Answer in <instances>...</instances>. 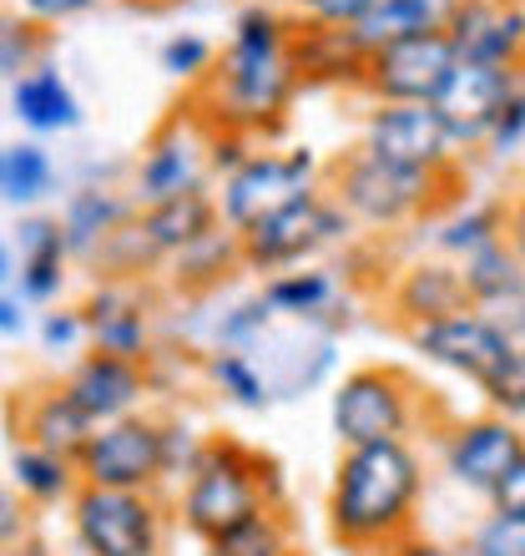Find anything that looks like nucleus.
Listing matches in <instances>:
<instances>
[{"label": "nucleus", "instance_id": "nucleus-1", "mask_svg": "<svg viewBox=\"0 0 525 556\" xmlns=\"http://www.w3.org/2000/svg\"><path fill=\"white\" fill-rule=\"evenodd\" d=\"M293 21L273 5H248L233 21V41L213 66V87L203 102L213 106V127L228 132H273L289 102L298 97V72L289 61Z\"/></svg>", "mask_w": 525, "mask_h": 556}, {"label": "nucleus", "instance_id": "nucleus-2", "mask_svg": "<svg viewBox=\"0 0 525 556\" xmlns=\"http://www.w3.org/2000/svg\"><path fill=\"white\" fill-rule=\"evenodd\" d=\"M424 491V466L409 440L354 445L338 455L329 485V527L354 552H389L409 536Z\"/></svg>", "mask_w": 525, "mask_h": 556}, {"label": "nucleus", "instance_id": "nucleus-3", "mask_svg": "<svg viewBox=\"0 0 525 556\" xmlns=\"http://www.w3.org/2000/svg\"><path fill=\"white\" fill-rule=\"evenodd\" d=\"M278 501H283V481H278L273 460H262L243 440L218 435L203 445L188 485H182V527L213 542L222 531H233L238 521L258 516L262 506L278 511Z\"/></svg>", "mask_w": 525, "mask_h": 556}, {"label": "nucleus", "instance_id": "nucleus-4", "mask_svg": "<svg viewBox=\"0 0 525 556\" xmlns=\"http://www.w3.org/2000/svg\"><path fill=\"white\" fill-rule=\"evenodd\" d=\"M450 173H414V167H394L380 162L374 152L354 147L349 157H338L329 167V198H334L349 223H369V228H405L420 213L435 207V192Z\"/></svg>", "mask_w": 525, "mask_h": 556}, {"label": "nucleus", "instance_id": "nucleus-5", "mask_svg": "<svg viewBox=\"0 0 525 556\" xmlns=\"http://www.w3.org/2000/svg\"><path fill=\"white\" fill-rule=\"evenodd\" d=\"M349 213L329 198L323 188H313L298 203L278 207L268 218H258L253 228L238 233V253H243V268L253 274H289V268H304L313 253L334 249L349 238Z\"/></svg>", "mask_w": 525, "mask_h": 556}, {"label": "nucleus", "instance_id": "nucleus-6", "mask_svg": "<svg viewBox=\"0 0 525 556\" xmlns=\"http://www.w3.org/2000/svg\"><path fill=\"white\" fill-rule=\"evenodd\" d=\"M414 410H420V395L409 384L405 369L394 365H364L349 369L334 390V435L344 451L354 445H380V440H405L409 425H414Z\"/></svg>", "mask_w": 525, "mask_h": 556}, {"label": "nucleus", "instance_id": "nucleus-7", "mask_svg": "<svg viewBox=\"0 0 525 556\" xmlns=\"http://www.w3.org/2000/svg\"><path fill=\"white\" fill-rule=\"evenodd\" d=\"M319 188V157L313 147H293V152H253L233 177H222L218 192V218L222 228H253L258 218L278 213V207L298 203Z\"/></svg>", "mask_w": 525, "mask_h": 556}, {"label": "nucleus", "instance_id": "nucleus-8", "mask_svg": "<svg viewBox=\"0 0 525 556\" xmlns=\"http://www.w3.org/2000/svg\"><path fill=\"white\" fill-rule=\"evenodd\" d=\"M72 521L87 556H157L162 546V506L152 491L76 485Z\"/></svg>", "mask_w": 525, "mask_h": 556}, {"label": "nucleus", "instance_id": "nucleus-9", "mask_svg": "<svg viewBox=\"0 0 525 556\" xmlns=\"http://www.w3.org/2000/svg\"><path fill=\"white\" fill-rule=\"evenodd\" d=\"M81 485H106V491H152L167 476V451H162V420L152 415H121L91 430L87 451L76 455Z\"/></svg>", "mask_w": 525, "mask_h": 556}, {"label": "nucleus", "instance_id": "nucleus-10", "mask_svg": "<svg viewBox=\"0 0 525 556\" xmlns=\"http://www.w3.org/2000/svg\"><path fill=\"white\" fill-rule=\"evenodd\" d=\"M409 344L424 359H435L439 369H450V375H460L470 384H485L515 350V339L500 324L485 319L481 308H460V314H445V319L409 324Z\"/></svg>", "mask_w": 525, "mask_h": 556}, {"label": "nucleus", "instance_id": "nucleus-11", "mask_svg": "<svg viewBox=\"0 0 525 556\" xmlns=\"http://www.w3.org/2000/svg\"><path fill=\"white\" fill-rule=\"evenodd\" d=\"M454 46L445 30H424L409 41H394L374 51L364 66V91L374 102H405V106H430L445 87V76L454 72Z\"/></svg>", "mask_w": 525, "mask_h": 556}, {"label": "nucleus", "instance_id": "nucleus-12", "mask_svg": "<svg viewBox=\"0 0 525 556\" xmlns=\"http://www.w3.org/2000/svg\"><path fill=\"white\" fill-rule=\"evenodd\" d=\"M521 76L511 66H481V61H454V72L445 76V87L430 106H435L439 127L450 137V147H485L490 122L500 117V106L521 91Z\"/></svg>", "mask_w": 525, "mask_h": 556}, {"label": "nucleus", "instance_id": "nucleus-13", "mask_svg": "<svg viewBox=\"0 0 525 556\" xmlns=\"http://www.w3.org/2000/svg\"><path fill=\"white\" fill-rule=\"evenodd\" d=\"M364 152L394 167H414V173H450L454 147L439 127L435 106H405V102H374L364 117Z\"/></svg>", "mask_w": 525, "mask_h": 556}, {"label": "nucleus", "instance_id": "nucleus-14", "mask_svg": "<svg viewBox=\"0 0 525 556\" xmlns=\"http://www.w3.org/2000/svg\"><path fill=\"white\" fill-rule=\"evenodd\" d=\"M454 56L481 61V66H511L525 72V5H500V0H454L445 15Z\"/></svg>", "mask_w": 525, "mask_h": 556}, {"label": "nucleus", "instance_id": "nucleus-15", "mask_svg": "<svg viewBox=\"0 0 525 556\" xmlns=\"http://www.w3.org/2000/svg\"><path fill=\"white\" fill-rule=\"evenodd\" d=\"M525 455V435L521 425L505 415H481V420H460L445 440V470L470 491H496L511 466Z\"/></svg>", "mask_w": 525, "mask_h": 556}, {"label": "nucleus", "instance_id": "nucleus-16", "mask_svg": "<svg viewBox=\"0 0 525 556\" xmlns=\"http://www.w3.org/2000/svg\"><path fill=\"white\" fill-rule=\"evenodd\" d=\"M203 173H207V127L197 132V117H182L142 152V167H137V198H142L146 207L167 203V198H177V192L203 188Z\"/></svg>", "mask_w": 525, "mask_h": 556}, {"label": "nucleus", "instance_id": "nucleus-17", "mask_svg": "<svg viewBox=\"0 0 525 556\" xmlns=\"http://www.w3.org/2000/svg\"><path fill=\"white\" fill-rule=\"evenodd\" d=\"M289 61H293V72H298V87H364L369 51L344 26L293 21Z\"/></svg>", "mask_w": 525, "mask_h": 556}, {"label": "nucleus", "instance_id": "nucleus-18", "mask_svg": "<svg viewBox=\"0 0 525 556\" xmlns=\"http://www.w3.org/2000/svg\"><path fill=\"white\" fill-rule=\"evenodd\" d=\"M66 395L91 415V425L137 415V405H142V395H146V365L121 359V354L91 350L87 359L66 375Z\"/></svg>", "mask_w": 525, "mask_h": 556}, {"label": "nucleus", "instance_id": "nucleus-19", "mask_svg": "<svg viewBox=\"0 0 525 556\" xmlns=\"http://www.w3.org/2000/svg\"><path fill=\"white\" fill-rule=\"evenodd\" d=\"M81 319H87V334L102 354H121V359L146 365L152 314H146V299L131 289V283H102V289L81 304Z\"/></svg>", "mask_w": 525, "mask_h": 556}, {"label": "nucleus", "instance_id": "nucleus-20", "mask_svg": "<svg viewBox=\"0 0 525 556\" xmlns=\"http://www.w3.org/2000/svg\"><path fill=\"white\" fill-rule=\"evenodd\" d=\"M389 304L405 324H430V319H445V314H460V308H475L470 304V289H465V274H460V264H450V258L409 264L405 274H399V283H394Z\"/></svg>", "mask_w": 525, "mask_h": 556}, {"label": "nucleus", "instance_id": "nucleus-21", "mask_svg": "<svg viewBox=\"0 0 525 556\" xmlns=\"http://www.w3.org/2000/svg\"><path fill=\"white\" fill-rule=\"evenodd\" d=\"M21 430H26V445H36V451L76 460V455L87 451V440L97 425L66 395V384H46V390L26 395V405H21Z\"/></svg>", "mask_w": 525, "mask_h": 556}, {"label": "nucleus", "instance_id": "nucleus-22", "mask_svg": "<svg viewBox=\"0 0 525 556\" xmlns=\"http://www.w3.org/2000/svg\"><path fill=\"white\" fill-rule=\"evenodd\" d=\"M137 223H142V233L152 238V249H157L162 258H177V253L192 249L197 238H207L213 228H222L218 198H213L207 188L177 192V198H167V203L142 207V213H137Z\"/></svg>", "mask_w": 525, "mask_h": 556}, {"label": "nucleus", "instance_id": "nucleus-23", "mask_svg": "<svg viewBox=\"0 0 525 556\" xmlns=\"http://www.w3.org/2000/svg\"><path fill=\"white\" fill-rule=\"evenodd\" d=\"M15 117L26 122L30 132H66L81 122V106H76V91L61 81V72L51 66H30L26 76H15L11 91Z\"/></svg>", "mask_w": 525, "mask_h": 556}, {"label": "nucleus", "instance_id": "nucleus-24", "mask_svg": "<svg viewBox=\"0 0 525 556\" xmlns=\"http://www.w3.org/2000/svg\"><path fill=\"white\" fill-rule=\"evenodd\" d=\"M445 15H450V0H374L364 21L354 26V36L374 56V51H384L394 41H409V36H424V30H445Z\"/></svg>", "mask_w": 525, "mask_h": 556}, {"label": "nucleus", "instance_id": "nucleus-25", "mask_svg": "<svg viewBox=\"0 0 525 556\" xmlns=\"http://www.w3.org/2000/svg\"><path fill=\"white\" fill-rule=\"evenodd\" d=\"M61 278H66V238L61 223L36 218L21 228V293L26 299H56Z\"/></svg>", "mask_w": 525, "mask_h": 556}, {"label": "nucleus", "instance_id": "nucleus-26", "mask_svg": "<svg viewBox=\"0 0 525 556\" xmlns=\"http://www.w3.org/2000/svg\"><path fill=\"white\" fill-rule=\"evenodd\" d=\"M131 218V207L121 203V198H112V192L102 188H81L72 192V203H66V213H61V238H66V253H97L102 249V238L112 233V228H121V223Z\"/></svg>", "mask_w": 525, "mask_h": 556}, {"label": "nucleus", "instance_id": "nucleus-27", "mask_svg": "<svg viewBox=\"0 0 525 556\" xmlns=\"http://www.w3.org/2000/svg\"><path fill=\"white\" fill-rule=\"evenodd\" d=\"M262 299L273 304V314H289V319L308 324L329 314V304L338 299V278L329 268H289V274H273L262 283Z\"/></svg>", "mask_w": 525, "mask_h": 556}, {"label": "nucleus", "instance_id": "nucleus-28", "mask_svg": "<svg viewBox=\"0 0 525 556\" xmlns=\"http://www.w3.org/2000/svg\"><path fill=\"white\" fill-rule=\"evenodd\" d=\"M500 238H505V207L500 203H470L435 228V249L445 253L450 264H465V258H475V253L490 249V243H500Z\"/></svg>", "mask_w": 525, "mask_h": 556}, {"label": "nucleus", "instance_id": "nucleus-29", "mask_svg": "<svg viewBox=\"0 0 525 556\" xmlns=\"http://www.w3.org/2000/svg\"><path fill=\"white\" fill-rule=\"evenodd\" d=\"M460 274H465V289H470V304L475 308L500 304V299H511V293H525V268L505 238L490 243V249H481L475 258H465Z\"/></svg>", "mask_w": 525, "mask_h": 556}, {"label": "nucleus", "instance_id": "nucleus-30", "mask_svg": "<svg viewBox=\"0 0 525 556\" xmlns=\"http://www.w3.org/2000/svg\"><path fill=\"white\" fill-rule=\"evenodd\" d=\"M172 283L177 289H213L228 278V268H243V253H238V233L233 228H213L207 238H197L192 249H182L172 258Z\"/></svg>", "mask_w": 525, "mask_h": 556}, {"label": "nucleus", "instance_id": "nucleus-31", "mask_svg": "<svg viewBox=\"0 0 525 556\" xmlns=\"http://www.w3.org/2000/svg\"><path fill=\"white\" fill-rule=\"evenodd\" d=\"M11 470H15V485H21L30 501L76 496V485H81V476H76V460H66V455H51V451H36V445H15Z\"/></svg>", "mask_w": 525, "mask_h": 556}, {"label": "nucleus", "instance_id": "nucleus-32", "mask_svg": "<svg viewBox=\"0 0 525 556\" xmlns=\"http://www.w3.org/2000/svg\"><path fill=\"white\" fill-rule=\"evenodd\" d=\"M207 556H293V536H289V521L262 506L258 516L238 521L233 531H222L207 542Z\"/></svg>", "mask_w": 525, "mask_h": 556}, {"label": "nucleus", "instance_id": "nucleus-33", "mask_svg": "<svg viewBox=\"0 0 525 556\" xmlns=\"http://www.w3.org/2000/svg\"><path fill=\"white\" fill-rule=\"evenodd\" d=\"M51 188V157L36 142L0 147V198L5 203H36Z\"/></svg>", "mask_w": 525, "mask_h": 556}, {"label": "nucleus", "instance_id": "nucleus-34", "mask_svg": "<svg viewBox=\"0 0 525 556\" xmlns=\"http://www.w3.org/2000/svg\"><path fill=\"white\" fill-rule=\"evenodd\" d=\"M207 380L218 384L228 400H238L243 410H262L268 405V380H262V369L253 365L243 350H213L207 354Z\"/></svg>", "mask_w": 525, "mask_h": 556}, {"label": "nucleus", "instance_id": "nucleus-35", "mask_svg": "<svg viewBox=\"0 0 525 556\" xmlns=\"http://www.w3.org/2000/svg\"><path fill=\"white\" fill-rule=\"evenodd\" d=\"M485 400H490V415H505V420L521 425L525 420V344H515L511 359L481 384Z\"/></svg>", "mask_w": 525, "mask_h": 556}, {"label": "nucleus", "instance_id": "nucleus-36", "mask_svg": "<svg viewBox=\"0 0 525 556\" xmlns=\"http://www.w3.org/2000/svg\"><path fill=\"white\" fill-rule=\"evenodd\" d=\"M268 324H273V304H268L262 293H253V299L233 304L218 319V350H243V344L268 334Z\"/></svg>", "mask_w": 525, "mask_h": 556}, {"label": "nucleus", "instance_id": "nucleus-37", "mask_svg": "<svg viewBox=\"0 0 525 556\" xmlns=\"http://www.w3.org/2000/svg\"><path fill=\"white\" fill-rule=\"evenodd\" d=\"M162 72L177 76V81H203L213 72V46L203 36L182 30V36H172V41L162 46Z\"/></svg>", "mask_w": 525, "mask_h": 556}, {"label": "nucleus", "instance_id": "nucleus-38", "mask_svg": "<svg viewBox=\"0 0 525 556\" xmlns=\"http://www.w3.org/2000/svg\"><path fill=\"white\" fill-rule=\"evenodd\" d=\"M470 556H525V521L521 516H485V527L470 536Z\"/></svg>", "mask_w": 525, "mask_h": 556}, {"label": "nucleus", "instance_id": "nucleus-39", "mask_svg": "<svg viewBox=\"0 0 525 556\" xmlns=\"http://www.w3.org/2000/svg\"><path fill=\"white\" fill-rule=\"evenodd\" d=\"M521 142H525V87L515 91L511 102L500 106V117L490 122V132H485V152H490V157H511Z\"/></svg>", "mask_w": 525, "mask_h": 556}, {"label": "nucleus", "instance_id": "nucleus-40", "mask_svg": "<svg viewBox=\"0 0 525 556\" xmlns=\"http://www.w3.org/2000/svg\"><path fill=\"white\" fill-rule=\"evenodd\" d=\"M293 11H298V21H313V26H344L354 30L359 21H364V11L374 5V0H289Z\"/></svg>", "mask_w": 525, "mask_h": 556}, {"label": "nucleus", "instance_id": "nucleus-41", "mask_svg": "<svg viewBox=\"0 0 525 556\" xmlns=\"http://www.w3.org/2000/svg\"><path fill=\"white\" fill-rule=\"evenodd\" d=\"M253 157V147L243 132H228V127H207V173L233 177L243 162Z\"/></svg>", "mask_w": 525, "mask_h": 556}, {"label": "nucleus", "instance_id": "nucleus-42", "mask_svg": "<svg viewBox=\"0 0 525 556\" xmlns=\"http://www.w3.org/2000/svg\"><path fill=\"white\" fill-rule=\"evenodd\" d=\"M203 445H207V440H197L182 420H162V451H167V476H172V470L192 476V466H197Z\"/></svg>", "mask_w": 525, "mask_h": 556}, {"label": "nucleus", "instance_id": "nucleus-43", "mask_svg": "<svg viewBox=\"0 0 525 556\" xmlns=\"http://www.w3.org/2000/svg\"><path fill=\"white\" fill-rule=\"evenodd\" d=\"M490 501H496V511H505V516H521L525 521V455L511 466V476L490 491Z\"/></svg>", "mask_w": 525, "mask_h": 556}, {"label": "nucleus", "instance_id": "nucleus-44", "mask_svg": "<svg viewBox=\"0 0 525 556\" xmlns=\"http://www.w3.org/2000/svg\"><path fill=\"white\" fill-rule=\"evenodd\" d=\"M46 344H51V350H66V344H76V339L87 334V319H81V308H61V314H51V319H46Z\"/></svg>", "mask_w": 525, "mask_h": 556}, {"label": "nucleus", "instance_id": "nucleus-45", "mask_svg": "<svg viewBox=\"0 0 525 556\" xmlns=\"http://www.w3.org/2000/svg\"><path fill=\"white\" fill-rule=\"evenodd\" d=\"M30 21H72V15L91 11L97 0H21Z\"/></svg>", "mask_w": 525, "mask_h": 556}, {"label": "nucleus", "instance_id": "nucleus-46", "mask_svg": "<svg viewBox=\"0 0 525 556\" xmlns=\"http://www.w3.org/2000/svg\"><path fill=\"white\" fill-rule=\"evenodd\" d=\"M21 531H26V516H21V506H15L11 491H0V552L11 542H21Z\"/></svg>", "mask_w": 525, "mask_h": 556}, {"label": "nucleus", "instance_id": "nucleus-47", "mask_svg": "<svg viewBox=\"0 0 525 556\" xmlns=\"http://www.w3.org/2000/svg\"><path fill=\"white\" fill-rule=\"evenodd\" d=\"M505 243H511L515 258L525 264V198H515V203L505 207Z\"/></svg>", "mask_w": 525, "mask_h": 556}, {"label": "nucleus", "instance_id": "nucleus-48", "mask_svg": "<svg viewBox=\"0 0 525 556\" xmlns=\"http://www.w3.org/2000/svg\"><path fill=\"white\" fill-rule=\"evenodd\" d=\"M384 556H450V552H445V546H435V542H420V536H399V542H394Z\"/></svg>", "mask_w": 525, "mask_h": 556}, {"label": "nucleus", "instance_id": "nucleus-49", "mask_svg": "<svg viewBox=\"0 0 525 556\" xmlns=\"http://www.w3.org/2000/svg\"><path fill=\"white\" fill-rule=\"evenodd\" d=\"M21 304H11V299H0V334H21Z\"/></svg>", "mask_w": 525, "mask_h": 556}, {"label": "nucleus", "instance_id": "nucleus-50", "mask_svg": "<svg viewBox=\"0 0 525 556\" xmlns=\"http://www.w3.org/2000/svg\"><path fill=\"white\" fill-rule=\"evenodd\" d=\"M5 274H11V253L0 249V283H5Z\"/></svg>", "mask_w": 525, "mask_h": 556}, {"label": "nucleus", "instance_id": "nucleus-51", "mask_svg": "<svg viewBox=\"0 0 525 556\" xmlns=\"http://www.w3.org/2000/svg\"><path fill=\"white\" fill-rule=\"evenodd\" d=\"M146 5H172V0H146Z\"/></svg>", "mask_w": 525, "mask_h": 556}, {"label": "nucleus", "instance_id": "nucleus-52", "mask_svg": "<svg viewBox=\"0 0 525 556\" xmlns=\"http://www.w3.org/2000/svg\"><path fill=\"white\" fill-rule=\"evenodd\" d=\"M500 5H521V0H500Z\"/></svg>", "mask_w": 525, "mask_h": 556}, {"label": "nucleus", "instance_id": "nucleus-53", "mask_svg": "<svg viewBox=\"0 0 525 556\" xmlns=\"http://www.w3.org/2000/svg\"><path fill=\"white\" fill-rule=\"evenodd\" d=\"M521 87H525V76H521Z\"/></svg>", "mask_w": 525, "mask_h": 556}, {"label": "nucleus", "instance_id": "nucleus-54", "mask_svg": "<svg viewBox=\"0 0 525 556\" xmlns=\"http://www.w3.org/2000/svg\"><path fill=\"white\" fill-rule=\"evenodd\" d=\"M450 5H454V0H450Z\"/></svg>", "mask_w": 525, "mask_h": 556}, {"label": "nucleus", "instance_id": "nucleus-55", "mask_svg": "<svg viewBox=\"0 0 525 556\" xmlns=\"http://www.w3.org/2000/svg\"><path fill=\"white\" fill-rule=\"evenodd\" d=\"M521 268H525V264H521Z\"/></svg>", "mask_w": 525, "mask_h": 556}]
</instances>
